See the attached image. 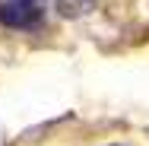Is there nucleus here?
<instances>
[{"mask_svg":"<svg viewBox=\"0 0 149 146\" xmlns=\"http://www.w3.org/2000/svg\"><path fill=\"white\" fill-rule=\"evenodd\" d=\"M0 22L10 29H32L41 22L38 0H0Z\"/></svg>","mask_w":149,"mask_h":146,"instance_id":"1","label":"nucleus"}]
</instances>
